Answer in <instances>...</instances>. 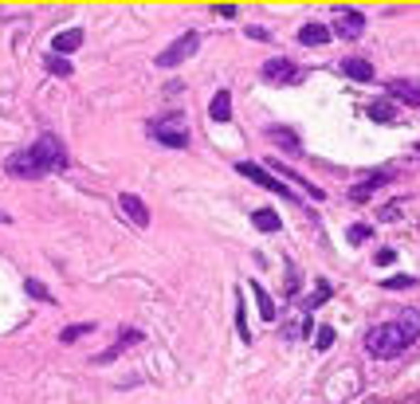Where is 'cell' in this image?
Segmentation results:
<instances>
[{
    "label": "cell",
    "mask_w": 420,
    "mask_h": 404,
    "mask_svg": "<svg viewBox=\"0 0 420 404\" xmlns=\"http://www.w3.org/2000/svg\"><path fill=\"white\" fill-rule=\"evenodd\" d=\"M9 177H20V181H40L48 173H59V169H67V150L59 142L51 130H43L32 145H24L20 153L9 157Z\"/></svg>",
    "instance_id": "6da1fadb"
},
{
    "label": "cell",
    "mask_w": 420,
    "mask_h": 404,
    "mask_svg": "<svg viewBox=\"0 0 420 404\" xmlns=\"http://www.w3.org/2000/svg\"><path fill=\"white\" fill-rule=\"evenodd\" d=\"M416 337H420V310H401L393 322L373 326L370 334H365V349L385 361V357H397L401 349H409Z\"/></svg>",
    "instance_id": "7a4b0ae2"
},
{
    "label": "cell",
    "mask_w": 420,
    "mask_h": 404,
    "mask_svg": "<svg viewBox=\"0 0 420 404\" xmlns=\"http://www.w3.org/2000/svg\"><path fill=\"white\" fill-rule=\"evenodd\" d=\"M197 47H201V32H185V35H177V40L158 55V67H165V71H169V67H181V63H185L189 55H197Z\"/></svg>",
    "instance_id": "3957f363"
},
{
    "label": "cell",
    "mask_w": 420,
    "mask_h": 404,
    "mask_svg": "<svg viewBox=\"0 0 420 404\" xmlns=\"http://www.w3.org/2000/svg\"><path fill=\"white\" fill-rule=\"evenodd\" d=\"M236 173H244L248 181H255L260 189H267V193H275V196H287V201H294V196H299V193H291V189H287L275 173H267L263 165H255V161H236Z\"/></svg>",
    "instance_id": "277c9868"
},
{
    "label": "cell",
    "mask_w": 420,
    "mask_h": 404,
    "mask_svg": "<svg viewBox=\"0 0 420 404\" xmlns=\"http://www.w3.org/2000/svg\"><path fill=\"white\" fill-rule=\"evenodd\" d=\"M150 138H153V142H161V145H173V150H185V145H189V130H185V122H181V118L153 122Z\"/></svg>",
    "instance_id": "5b68a950"
},
{
    "label": "cell",
    "mask_w": 420,
    "mask_h": 404,
    "mask_svg": "<svg viewBox=\"0 0 420 404\" xmlns=\"http://www.w3.org/2000/svg\"><path fill=\"white\" fill-rule=\"evenodd\" d=\"M365 32V16L358 9H334V35L338 40H358Z\"/></svg>",
    "instance_id": "8992f818"
},
{
    "label": "cell",
    "mask_w": 420,
    "mask_h": 404,
    "mask_svg": "<svg viewBox=\"0 0 420 404\" xmlns=\"http://www.w3.org/2000/svg\"><path fill=\"white\" fill-rule=\"evenodd\" d=\"M303 71L294 67L291 60H267L263 63V83H299Z\"/></svg>",
    "instance_id": "52a82bcc"
},
{
    "label": "cell",
    "mask_w": 420,
    "mask_h": 404,
    "mask_svg": "<svg viewBox=\"0 0 420 404\" xmlns=\"http://www.w3.org/2000/svg\"><path fill=\"white\" fill-rule=\"evenodd\" d=\"M389 181H393V173H389V169H381V173H373V177H365V181H358V185L350 189V201H370L373 193H377V189H385Z\"/></svg>",
    "instance_id": "ba28073f"
},
{
    "label": "cell",
    "mask_w": 420,
    "mask_h": 404,
    "mask_svg": "<svg viewBox=\"0 0 420 404\" xmlns=\"http://www.w3.org/2000/svg\"><path fill=\"white\" fill-rule=\"evenodd\" d=\"M389 99H401L409 102V106H420V83L416 79H389Z\"/></svg>",
    "instance_id": "9c48e42d"
},
{
    "label": "cell",
    "mask_w": 420,
    "mask_h": 404,
    "mask_svg": "<svg viewBox=\"0 0 420 404\" xmlns=\"http://www.w3.org/2000/svg\"><path fill=\"white\" fill-rule=\"evenodd\" d=\"M118 204H122V212L130 216V224H138V228L150 224V208H145V204L138 201L134 193H118Z\"/></svg>",
    "instance_id": "30bf717a"
},
{
    "label": "cell",
    "mask_w": 420,
    "mask_h": 404,
    "mask_svg": "<svg viewBox=\"0 0 420 404\" xmlns=\"http://www.w3.org/2000/svg\"><path fill=\"white\" fill-rule=\"evenodd\" d=\"M342 75L353 79V83H373V63H370V60H358V55H350V60H342Z\"/></svg>",
    "instance_id": "8fae6325"
},
{
    "label": "cell",
    "mask_w": 420,
    "mask_h": 404,
    "mask_svg": "<svg viewBox=\"0 0 420 404\" xmlns=\"http://www.w3.org/2000/svg\"><path fill=\"white\" fill-rule=\"evenodd\" d=\"M330 28L326 24H303L299 28V43H303V47H322V43H330Z\"/></svg>",
    "instance_id": "7c38bea8"
},
{
    "label": "cell",
    "mask_w": 420,
    "mask_h": 404,
    "mask_svg": "<svg viewBox=\"0 0 420 404\" xmlns=\"http://www.w3.org/2000/svg\"><path fill=\"white\" fill-rule=\"evenodd\" d=\"M51 47H55V55L79 51V47H83V32H79V28H67V32H59L55 40H51Z\"/></svg>",
    "instance_id": "4fadbf2b"
},
{
    "label": "cell",
    "mask_w": 420,
    "mask_h": 404,
    "mask_svg": "<svg viewBox=\"0 0 420 404\" xmlns=\"http://www.w3.org/2000/svg\"><path fill=\"white\" fill-rule=\"evenodd\" d=\"M209 118H212V122H228V118H232V94H228V91H216V94H212Z\"/></svg>",
    "instance_id": "5bb4252c"
},
{
    "label": "cell",
    "mask_w": 420,
    "mask_h": 404,
    "mask_svg": "<svg viewBox=\"0 0 420 404\" xmlns=\"http://www.w3.org/2000/svg\"><path fill=\"white\" fill-rule=\"evenodd\" d=\"M134 342H142V330H122V337H118V345H110V354H99L94 357V365H102V361H114L126 345H134Z\"/></svg>",
    "instance_id": "9a60e30c"
},
{
    "label": "cell",
    "mask_w": 420,
    "mask_h": 404,
    "mask_svg": "<svg viewBox=\"0 0 420 404\" xmlns=\"http://www.w3.org/2000/svg\"><path fill=\"white\" fill-rule=\"evenodd\" d=\"M252 224L260 228V232H279V228H283V220H279L275 208H255L252 212Z\"/></svg>",
    "instance_id": "2e32d148"
},
{
    "label": "cell",
    "mask_w": 420,
    "mask_h": 404,
    "mask_svg": "<svg viewBox=\"0 0 420 404\" xmlns=\"http://www.w3.org/2000/svg\"><path fill=\"white\" fill-rule=\"evenodd\" d=\"M248 286H252V295H255V306H260L263 322H275V303H271L267 286H260V283H248Z\"/></svg>",
    "instance_id": "e0dca14e"
},
{
    "label": "cell",
    "mask_w": 420,
    "mask_h": 404,
    "mask_svg": "<svg viewBox=\"0 0 420 404\" xmlns=\"http://www.w3.org/2000/svg\"><path fill=\"white\" fill-rule=\"evenodd\" d=\"M370 118H373V122H381V126H385V122H393V118H397L393 102H389V99H377V102H370Z\"/></svg>",
    "instance_id": "ac0fdd59"
},
{
    "label": "cell",
    "mask_w": 420,
    "mask_h": 404,
    "mask_svg": "<svg viewBox=\"0 0 420 404\" xmlns=\"http://www.w3.org/2000/svg\"><path fill=\"white\" fill-rule=\"evenodd\" d=\"M267 138H271V142H279V145H287V150H299V145H303V142H299V134H291L287 126H271Z\"/></svg>",
    "instance_id": "d6986e66"
},
{
    "label": "cell",
    "mask_w": 420,
    "mask_h": 404,
    "mask_svg": "<svg viewBox=\"0 0 420 404\" xmlns=\"http://www.w3.org/2000/svg\"><path fill=\"white\" fill-rule=\"evenodd\" d=\"M236 330H240V337L244 342H252V330H248V310H244V295L236 291Z\"/></svg>",
    "instance_id": "ffe728a7"
},
{
    "label": "cell",
    "mask_w": 420,
    "mask_h": 404,
    "mask_svg": "<svg viewBox=\"0 0 420 404\" xmlns=\"http://www.w3.org/2000/svg\"><path fill=\"white\" fill-rule=\"evenodd\" d=\"M314 286H319V291H314V295L306 298V310H314V306H322V303H326L330 295H334V286H330L326 279H319V283H314Z\"/></svg>",
    "instance_id": "44dd1931"
},
{
    "label": "cell",
    "mask_w": 420,
    "mask_h": 404,
    "mask_svg": "<svg viewBox=\"0 0 420 404\" xmlns=\"http://www.w3.org/2000/svg\"><path fill=\"white\" fill-rule=\"evenodd\" d=\"M48 71H51L55 79H67V75H71V63L63 60V55H51V60H48Z\"/></svg>",
    "instance_id": "7402d4cb"
},
{
    "label": "cell",
    "mask_w": 420,
    "mask_h": 404,
    "mask_svg": "<svg viewBox=\"0 0 420 404\" xmlns=\"http://www.w3.org/2000/svg\"><path fill=\"white\" fill-rule=\"evenodd\" d=\"M381 286H385V291H409V286H416V279H412V275H393V279H385Z\"/></svg>",
    "instance_id": "603a6c76"
},
{
    "label": "cell",
    "mask_w": 420,
    "mask_h": 404,
    "mask_svg": "<svg viewBox=\"0 0 420 404\" xmlns=\"http://www.w3.org/2000/svg\"><path fill=\"white\" fill-rule=\"evenodd\" d=\"M24 291H28L32 298H40V303H51V291H48L43 283H35V279H28V283H24Z\"/></svg>",
    "instance_id": "cb8c5ba5"
},
{
    "label": "cell",
    "mask_w": 420,
    "mask_h": 404,
    "mask_svg": "<svg viewBox=\"0 0 420 404\" xmlns=\"http://www.w3.org/2000/svg\"><path fill=\"white\" fill-rule=\"evenodd\" d=\"M91 322H83V326H67L63 334H59V342H75V337H83V334H91Z\"/></svg>",
    "instance_id": "d4e9b609"
},
{
    "label": "cell",
    "mask_w": 420,
    "mask_h": 404,
    "mask_svg": "<svg viewBox=\"0 0 420 404\" xmlns=\"http://www.w3.org/2000/svg\"><path fill=\"white\" fill-rule=\"evenodd\" d=\"M370 236H373L370 224H353V228H350V244H365Z\"/></svg>",
    "instance_id": "484cf974"
},
{
    "label": "cell",
    "mask_w": 420,
    "mask_h": 404,
    "mask_svg": "<svg viewBox=\"0 0 420 404\" xmlns=\"http://www.w3.org/2000/svg\"><path fill=\"white\" fill-rule=\"evenodd\" d=\"M330 345H334V330L322 326L319 334H314V349H330Z\"/></svg>",
    "instance_id": "4316f807"
},
{
    "label": "cell",
    "mask_w": 420,
    "mask_h": 404,
    "mask_svg": "<svg viewBox=\"0 0 420 404\" xmlns=\"http://www.w3.org/2000/svg\"><path fill=\"white\" fill-rule=\"evenodd\" d=\"M373 263H377V267H389V263H397V252L393 247H381V252L373 255Z\"/></svg>",
    "instance_id": "83f0119b"
},
{
    "label": "cell",
    "mask_w": 420,
    "mask_h": 404,
    "mask_svg": "<svg viewBox=\"0 0 420 404\" xmlns=\"http://www.w3.org/2000/svg\"><path fill=\"white\" fill-rule=\"evenodd\" d=\"M248 35H252V40H271V35H267V32H263V28H260V24H252V28H248Z\"/></svg>",
    "instance_id": "f1b7e54d"
},
{
    "label": "cell",
    "mask_w": 420,
    "mask_h": 404,
    "mask_svg": "<svg viewBox=\"0 0 420 404\" xmlns=\"http://www.w3.org/2000/svg\"><path fill=\"white\" fill-rule=\"evenodd\" d=\"M0 224H12V216H9V212H0Z\"/></svg>",
    "instance_id": "f546056e"
},
{
    "label": "cell",
    "mask_w": 420,
    "mask_h": 404,
    "mask_svg": "<svg viewBox=\"0 0 420 404\" xmlns=\"http://www.w3.org/2000/svg\"><path fill=\"white\" fill-rule=\"evenodd\" d=\"M416 153H420V145H416Z\"/></svg>",
    "instance_id": "4dcf8cb0"
}]
</instances>
